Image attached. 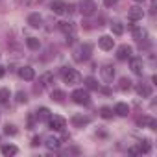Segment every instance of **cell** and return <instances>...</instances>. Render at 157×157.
<instances>
[{"mask_svg": "<svg viewBox=\"0 0 157 157\" xmlns=\"http://www.w3.org/2000/svg\"><path fill=\"white\" fill-rule=\"evenodd\" d=\"M19 76L22 78V80H26V82H32L33 80V78H35V72H33V68L32 67H21L19 68Z\"/></svg>", "mask_w": 157, "mask_h": 157, "instance_id": "9c48e42d", "label": "cell"}, {"mask_svg": "<svg viewBox=\"0 0 157 157\" xmlns=\"http://www.w3.org/2000/svg\"><path fill=\"white\" fill-rule=\"evenodd\" d=\"M26 44H28L30 50H39V48H41V41H39L37 37H28V39H26Z\"/></svg>", "mask_w": 157, "mask_h": 157, "instance_id": "ffe728a7", "label": "cell"}, {"mask_svg": "<svg viewBox=\"0 0 157 157\" xmlns=\"http://www.w3.org/2000/svg\"><path fill=\"white\" fill-rule=\"evenodd\" d=\"M4 74H6V68H4V67H2V65H0V78H2V76H4Z\"/></svg>", "mask_w": 157, "mask_h": 157, "instance_id": "ab89813d", "label": "cell"}, {"mask_svg": "<svg viewBox=\"0 0 157 157\" xmlns=\"http://www.w3.org/2000/svg\"><path fill=\"white\" fill-rule=\"evenodd\" d=\"M135 2H144V0H135Z\"/></svg>", "mask_w": 157, "mask_h": 157, "instance_id": "60d3db41", "label": "cell"}, {"mask_svg": "<svg viewBox=\"0 0 157 157\" xmlns=\"http://www.w3.org/2000/svg\"><path fill=\"white\" fill-rule=\"evenodd\" d=\"M52 83H54V74H52V72H44V74L39 78V83L35 85V91L41 93L43 89H46V87L52 85Z\"/></svg>", "mask_w": 157, "mask_h": 157, "instance_id": "277c9868", "label": "cell"}, {"mask_svg": "<svg viewBox=\"0 0 157 157\" xmlns=\"http://www.w3.org/2000/svg\"><path fill=\"white\" fill-rule=\"evenodd\" d=\"M129 153H131V155H139L140 151H139V148H129Z\"/></svg>", "mask_w": 157, "mask_h": 157, "instance_id": "8d00e7d4", "label": "cell"}, {"mask_svg": "<svg viewBox=\"0 0 157 157\" xmlns=\"http://www.w3.org/2000/svg\"><path fill=\"white\" fill-rule=\"evenodd\" d=\"M70 98H72L76 104H80V105H89V104H91V96H89V93L83 91V89H76Z\"/></svg>", "mask_w": 157, "mask_h": 157, "instance_id": "7a4b0ae2", "label": "cell"}, {"mask_svg": "<svg viewBox=\"0 0 157 157\" xmlns=\"http://www.w3.org/2000/svg\"><path fill=\"white\" fill-rule=\"evenodd\" d=\"M4 133H6V135H17V128L8 124V126H6V129H4Z\"/></svg>", "mask_w": 157, "mask_h": 157, "instance_id": "d6a6232c", "label": "cell"}, {"mask_svg": "<svg viewBox=\"0 0 157 157\" xmlns=\"http://www.w3.org/2000/svg\"><path fill=\"white\" fill-rule=\"evenodd\" d=\"M41 144V139L39 137H33V140H32V146H39Z\"/></svg>", "mask_w": 157, "mask_h": 157, "instance_id": "e575fe53", "label": "cell"}, {"mask_svg": "<svg viewBox=\"0 0 157 157\" xmlns=\"http://www.w3.org/2000/svg\"><path fill=\"white\" fill-rule=\"evenodd\" d=\"M85 87H87V89H91V91H98V89H100L98 82L94 80V78H91V76H89V78H85Z\"/></svg>", "mask_w": 157, "mask_h": 157, "instance_id": "7402d4cb", "label": "cell"}, {"mask_svg": "<svg viewBox=\"0 0 157 157\" xmlns=\"http://www.w3.org/2000/svg\"><path fill=\"white\" fill-rule=\"evenodd\" d=\"M65 98H67V94H65L63 91H59V89L52 91V100H54V102H63Z\"/></svg>", "mask_w": 157, "mask_h": 157, "instance_id": "484cf974", "label": "cell"}, {"mask_svg": "<svg viewBox=\"0 0 157 157\" xmlns=\"http://www.w3.org/2000/svg\"><path fill=\"white\" fill-rule=\"evenodd\" d=\"M129 21H140L142 17H144V10L142 8H139V6H133V8H129Z\"/></svg>", "mask_w": 157, "mask_h": 157, "instance_id": "8fae6325", "label": "cell"}, {"mask_svg": "<svg viewBox=\"0 0 157 157\" xmlns=\"http://www.w3.org/2000/svg\"><path fill=\"white\" fill-rule=\"evenodd\" d=\"M48 124H50V128L56 129V131H63L65 126H67L65 118H61V117H50V118H48Z\"/></svg>", "mask_w": 157, "mask_h": 157, "instance_id": "52a82bcc", "label": "cell"}, {"mask_svg": "<svg viewBox=\"0 0 157 157\" xmlns=\"http://www.w3.org/2000/svg\"><path fill=\"white\" fill-rule=\"evenodd\" d=\"M10 100V89H0V104H8Z\"/></svg>", "mask_w": 157, "mask_h": 157, "instance_id": "f1b7e54d", "label": "cell"}, {"mask_svg": "<svg viewBox=\"0 0 157 157\" xmlns=\"http://www.w3.org/2000/svg\"><path fill=\"white\" fill-rule=\"evenodd\" d=\"M151 2H155V0H151Z\"/></svg>", "mask_w": 157, "mask_h": 157, "instance_id": "b9f144b4", "label": "cell"}, {"mask_svg": "<svg viewBox=\"0 0 157 157\" xmlns=\"http://www.w3.org/2000/svg\"><path fill=\"white\" fill-rule=\"evenodd\" d=\"M15 98H17V104H26V102H28V96H26V93H22V91H19Z\"/></svg>", "mask_w": 157, "mask_h": 157, "instance_id": "1f68e13d", "label": "cell"}, {"mask_svg": "<svg viewBox=\"0 0 157 157\" xmlns=\"http://www.w3.org/2000/svg\"><path fill=\"white\" fill-rule=\"evenodd\" d=\"M117 57H118L120 61H124V59H129V57H131V46H128V44H122V46L117 50Z\"/></svg>", "mask_w": 157, "mask_h": 157, "instance_id": "7c38bea8", "label": "cell"}, {"mask_svg": "<svg viewBox=\"0 0 157 157\" xmlns=\"http://www.w3.org/2000/svg\"><path fill=\"white\" fill-rule=\"evenodd\" d=\"M100 72H102L104 82H113V78H115V68H113L111 65H104Z\"/></svg>", "mask_w": 157, "mask_h": 157, "instance_id": "30bf717a", "label": "cell"}, {"mask_svg": "<svg viewBox=\"0 0 157 157\" xmlns=\"http://www.w3.org/2000/svg\"><path fill=\"white\" fill-rule=\"evenodd\" d=\"M133 37H135V41L144 43V41L148 39V32H146V30H140V28H135V30H133Z\"/></svg>", "mask_w": 157, "mask_h": 157, "instance_id": "e0dca14e", "label": "cell"}, {"mask_svg": "<svg viewBox=\"0 0 157 157\" xmlns=\"http://www.w3.org/2000/svg\"><path fill=\"white\" fill-rule=\"evenodd\" d=\"M28 128H33V117L32 115L28 117Z\"/></svg>", "mask_w": 157, "mask_h": 157, "instance_id": "f35d334b", "label": "cell"}, {"mask_svg": "<svg viewBox=\"0 0 157 157\" xmlns=\"http://www.w3.org/2000/svg\"><path fill=\"white\" fill-rule=\"evenodd\" d=\"M37 118H39V120H48V118H50V111H48L46 107H39V111H37Z\"/></svg>", "mask_w": 157, "mask_h": 157, "instance_id": "4316f807", "label": "cell"}, {"mask_svg": "<svg viewBox=\"0 0 157 157\" xmlns=\"http://www.w3.org/2000/svg\"><path fill=\"white\" fill-rule=\"evenodd\" d=\"M72 11H74V6H72V4H68V6H67V10H65V13H72Z\"/></svg>", "mask_w": 157, "mask_h": 157, "instance_id": "74e56055", "label": "cell"}, {"mask_svg": "<svg viewBox=\"0 0 157 157\" xmlns=\"http://www.w3.org/2000/svg\"><path fill=\"white\" fill-rule=\"evenodd\" d=\"M80 11H82L83 17H91V15H94V11H96L94 0H82V2H80Z\"/></svg>", "mask_w": 157, "mask_h": 157, "instance_id": "3957f363", "label": "cell"}, {"mask_svg": "<svg viewBox=\"0 0 157 157\" xmlns=\"http://www.w3.org/2000/svg\"><path fill=\"white\" fill-rule=\"evenodd\" d=\"M98 46H100L102 50H113V46H115V39L109 37V35H102V37L98 39Z\"/></svg>", "mask_w": 157, "mask_h": 157, "instance_id": "ba28073f", "label": "cell"}, {"mask_svg": "<svg viewBox=\"0 0 157 157\" xmlns=\"http://www.w3.org/2000/svg\"><path fill=\"white\" fill-rule=\"evenodd\" d=\"M59 30L63 33H72L74 32V24L72 22H59Z\"/></svg>", "mask_w": 157, "mask_h": 157, "instance_id": "d4e9b609", "label": "cell"}, {"mask_svg": "<svg viewBox=\"0 0 157 157\" xmlns=\"http://www.w3.org/2000/svg\"><path fill=\"white\" fill-rule=\"evenodd\" d=\"M137 93H139L142 98H148V96L151 94V89H150L148 85H144V83H139V85H137Z\"/></svg>", "mask_w": 157, "mask_h": 157, "instance_id": "44dd1931", "label": "cell"}, {"mask_svg": "<svg viewBox=\"0 0 157 157\" xmlns=\"http://www.w3.org/2000/svg\"><path fill=\"white\" fill-rule=\"evenodd\" d=\"M118 87H120V91H129V89H131V80H128V78H122L120 83H118Z\"/></svg>", "mask_w": 157, "mask_h": 157, "instance_id": "83f0119b", "label": "cell"}, {"mask_svg": "<svg viewBox=\"0 0 157 157\" xmlns=\"http://www.w3.org/2000/svg\"><path fill=\"white\" fill-rule=\"evenodd\" d=\"M100 117L102 118H111L113 117V109L111 107H102L100 109Z\"/></svg>", "mask_w": 157, "mask_h": 157, "instance_id": "f546056e", "label": "cell"}, {"mask_svg": "<svg viewBox=\"0 0 157 157\" xmlns=\"http://www.w3.org/2000/svg\"><path fill=\"white\" fill-rule=\"evenodd\" d=\"M91 54H93V44H89V43H85V44H82L80 46V50L76 52V59L78 61H87L89 57H91Z\"/></svg>", "mask_w": 157, "mask_h": 157, "instance_id": "5b68a950", "label": "cell"}, {"mask_svg": "<svg viewBox=\"0 0 157 157\" xmlns=\"http://www.w3.org/2000/svg\"><path fill=\"white\" fill-rule=\"evenodd\" d=\"M111 30H113L115 35H122V33H124V26H122V22H118V21L111 22Z\"/></svg>", "mask_w": 157, "mask_h": 157, "instance_id": "cb8c5ba5", "label": "cell"}, {"mask_svg": "<svg viewBox=\"0 0 157 157\" xmlns=\"http://www.w3.org/2000/svg\"><path fill=\"white\" fill-rule=\"evenodd\" d=\"M117 2H118V0H104V4H105L107 8H113V6H115Z\"/></svg>", "mask_w": 157, "mask_h": 157, "instance_id": "836d02e7", "label": "cell"}, {"mask_svg": "<svg viewBox=\"0 0 157 157\" xmlns=\"http://www.w3.org/2000/svg\"><path fill=\"white\" fill-rule=\"evenodd\" d=\"M74 43V35H68L67 33V44H72Z\"/></svg>", "mask_w": 157, "mask_h": 157, "instance_id": "d590c367", "label": "cell"}, {"mask_svg": "<svg viewBox=\"0 0 157 157\" xmlns=\"http://www.w3.org/2000/svg\"><path fill=\"white\" fill-rule=\"evenodd\" d=\"M137 122H139V126H148V128H151V129H155V126H157L155 118H151V117H140Z\"/></svg>", "mask_w": 157, "mask_h": 157, "instance_id": "9a60e30c", "label": "cell"}, {"mask_svg": "<svg viewBox=\"0 0 157 157\" xmlns=\"http://www.w3.org/2000/svg\"><path fill=\"white\" fill-rule=\"evenodd\" d=\"M61 78H63V82L68 83V85H76V83H80V80H82L80 72H78L76 68H70V67H63L61 68Z\"/></svg>", "mask_w": 157, "mask_h": 157, "instance_id": "6da1fadb", "label": "cell"}, {"mask_svg": "<svg viewBox=\"0 0 157 157\" xmlns=\"http://www.w3.org/2000/svg\"><path fill=\"white\" fill-rule=\"evenodd\" d=\"M115 113L118 115V117H128L129 115V107H128V104H117L115 105Z\"/></svg>", "mask_w": 157, "mask_h": 157, "instance_id": "ac0fdd59", "label": "cell"}, {"mask_svg": "<svg viewBox=\"0 0 157 157\" xmlns=\"http://www.w3.org/2000/svg\"><path fill=\"white\" fill-rule=\"evenodd\" d=\"M89 122H91V118L89 117H83V115H74L72 117V124L74 126H85Z\"/></svg>", "mask_w": 157, "mask_h": 157, "instance_id": "2e32d148", "label": "cell"}, {"mask_svg": "<svg viewBox=\"0 0 157 157\" xmlns=\"http://www.w3.org/2000/svg\"><path fill=\"white\" fill-rule=\"evenodd\" d=\"M44 144H46L48 150H57V148L61 146V139H57V137H48Z\"/></svg>", "mask_w": 157, "mask_h": 157, "instance_id": "d6986e66", "label": "cell"}, {"mask_svg": "<svg viewBox=\"0 0 157 157\" xmlns=\"http://www.w3.org/2000/svg\"><path fill=\"white\" fill-rule=\"evenodd\" d=\"M150 148H151V146H150V140H144V142L139 144V151H140V153H148Z\"/></svg>", "mask_w": 157, "mask_h": 157, "instance_id": "4dcf8cb0", "label": "cell"}, {"mask_svg": "<svg viewBox=\"0 0 157 157\" xmlns=\"http://www.w3.org/2000/svg\"><path fill=\"white\" fill-rule=\"evenodd\" d=\"M28 24H30L32 28H39V26L43 24V17H41L39 13H32V15L28 17Z\"/></svg>", "mask_w": 157, "mask_h": 157, "instance_id": "5bb4252c", "label": "cell"}, {"mask_svg": "<svg viewBox=\"0 0 157 157\" xmlns=\"http://www.w3.org/2000/svg\"><path fill=\"white\" fill-rule=\"evenodd\" d=\"M50 8H52V11H54L56 15H63L65 10H67V4L63 2V0H54V2L50 4Z\"/></svg>", "mask_w": 157, "mask_h": 157, "instance_id": "4fadbf2b", "label": "cell"}, {"mask_svg": "<svg viewBox=\"0 0 157 157\" xmlns=\"http://www.w3.org/2000/svg\"><path fill=\"white\" fill-rule=\"evenodd\" d=\"M17 151H19V150H17V146H13V144H4V146H2V153L8 155V157H10V155H15Z\"/></svg>", "mask_w": 157, "mask_h": 157, "instance_id": "603a6c76", "label": "cell"}, {"mask_svg": "<svg viewBox=\"0 0 157 157\" xmlns=\"http://www.w3.org/2000/svg\"><path fill=\"white\" fill-rule=\"evenodd\" d=\"M129 68H131V72H133V74L142 76V72H144L142 59H140V57H131V61H129Z\"/></svg>", "mask_w": 157, "mask_h": 157, "instance_id": "8992f818", "label": "cell"}]
</instances>
